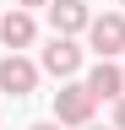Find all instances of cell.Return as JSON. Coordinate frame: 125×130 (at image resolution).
<instances>
[{
  "label": "cell",
  "mask_w": 125,
  "mask_h": 130,
  "mask_svg": "<svg viewBox=\"0 0 125 130\" xmlns=\"http://www.w3.org/2000/svg\"><path fill=\"white\" fill-rule=\"evenodd\" d=\"M82 87L92 92V103H120V98H125V71H120L114 60H98Z\"/></svg>",
  "instance_id": "7a4b0ae2"
},
{
  "label": "cell",
  "mask_w": 125,
  "mask_h": 130,
  "mask_svg": "<svg viewBox=\"0 0 125 130\" xmlns=\"http://www.w3.org/2000/svg\"><path fill=\"white\" fill-rule=\"evenodd\" d=\"M33 130H60V125H33Z\"/></svg>",
  "instance_id": "8fae6325"
},
{
  "label": "cell",
  "mask_w": 125,
  "mask_h": 130,
  "mask_svg": "<svg viewBox=\"0 0 125 130\" xmlns=\"http://www.w3.org/2000/svg\"><path fill=\"white\" fill-rule=\"evenodd\" d=\"M92 92L82 87V81H60V92H54V125H92Z\"/></svg>",
  "instance_id": "6da1fadb"
},
{
  "label": "cell",
  "mask_w": 125,
  "mask_h": 130,
  "mask_svg": "<svg viewBox=\"0 0 125 130\" xmlns=\"http://www.w3.org/2000/svg\"><path fill=\"white\" fill-rule=\"evenodd\" d=\"M27 6H54V0H17V11H27Z\"/></svg>",
  "instance_id": "9c48e42d"
},
{
  "label": "cell",
  "mask_w": 125,
  "mask_h": 130,
  "mask_svg": "<svg viewBox=\"0 0 125 130\" xmlns=\"http://www.w3.org/2000/svg\"><path fill=\"white\" fill-rule=\"evenodd\" d=\"M44 71H49V76H60V81H71L76 71H82V49H76V38H49V43H44Z\"/></svg>",
  "instance_id": "277c9868"
},
{
  "label": "cell",
  "mask_w": 125,
  "mask_h": 130,
  "mask_svg": "<svg viewBox=\"0 0 125 130\" xmlns=\"http://www.w3.org/2000/svg\"><path fill=\"white\" fill-rule=\"evenodd\" d=\"M120 6H125V0H120Z\"/></svg>",
  "instance_id": "7c38bea8"
},
{
  "label": "cell",
  "mask_w": 125,
  "mask_h": 130,
  "mask_svg": "<svg viewBox=\"0 0 125 130\" xmlns=\"http://www.w3.org/2000/svg\"><path fill=\"white\" fill-rule=\"evenodd\" d=\"M49 27H54V38H76V32H87V27H92L87 0H54V6H49Z\"/></svg>",
  "instance_id": "5b68a950"
},
{
  "label": "cell",
  "mask_w": 125,
  "mask_h": 130,
  "mask_svg": "<svg viewBox=\"0 0 125 130\" xmlns=\"http://www.w3.org/2000/svg\"><path fill=\"white\" fill-rule=\"evenodd\" d=\"M114 130H125V98L114 103Z\"/></svg>",
  "instance_id": "ba28073f"
},
{
  "label": "cell",
  "mask_w": 125,
  "mask_h": 130,
  "mask_svg": "<svg viewBox=\"0 0 125 130\" xmlns=\"http://www.w3.org/2000/svg\"><path fill=\"white\" fill-rule=\"evenodd\" d=\"M38 38V22H33V11H6L0 16V43L11 49V54H22L27 43Z\"/></svg>",
  "instance_id": "52a82bcc"
},
{
  "label": "cell",
  "mask_w": 125,
  "mask_h": 130,
  "mask_svg": "<svg viewBox=\"0 0 125 130\" xmlns=\"http://www.w3.org/2000/svg\"><path fill=\"white\" fill-rule=\"evenodd\" d=\"M33 87H38V65L33 60H22V54H6V60H0V92L27 98Z\"/></svg>",
  "instance_id": "8992f818"
},
{
  "label": "cell",
  "mask_w": 125,
  "mask_h": 130,
  "mask_svg": "<svg viewBox=\"0 0 125 130\" xmlns=\"http://www.w3.org/2000/svg\"><path fill=\"white\" fill-rule=\"evenodd\" d=\"M87 130H114V125H87Z\"/></svg>",
  "instance_id": "30bf717a"
},
{
  "label": "cell",
  "mask_w": 125,
  "mask_h": 130,
  "mask_svg": "<svg viewBox=\"0 0 125 130\" xmlns=\"http://www.w3.org/2000/svg\"><path fill=\"white\" fill-rule=\"evenodd\" d=\"M87 38H92V49H98V60H114V54H125V16H120V11L92 16Z\"/></svg>",
  "instance_id": "3957f363"
}]
</instances>
